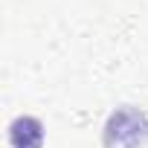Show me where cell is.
I'll use <instances>...</instances> for the list:
<instances>
[{
	"label": "cell",
	"instance_id": "cell-2",
	"mask_svg": "<svg viewBox=\"0 0 148 148\" xmlns=\"http://www.w3.org/2000/svg\"><path fill=\"white\" fill-rule=\"evenodd\" d=\"M9 139H12V148H41V139H44L41 122L35 116H18L12 122Z\"/></svg>",
	"mask_w": 148,
	"mask_h": 148
},
{
	"label": "cell",
	"instance_id": "cell-1",
	"mask_svg": "<svg viewBox=\"0 0 148 148\" xmlns=\"http://www.w3.org/2000/svg\"><path fill=\"white\" fill-rule=\"evenodd\" d=\"M148 139V116L136 108H119L105 125L108 148H142Z\"/></svg>",
	"mask_w": 148,
	"mask_h": 148
}]
</instances>
